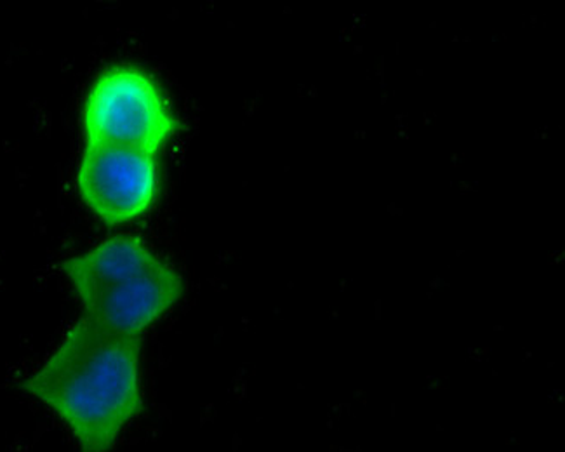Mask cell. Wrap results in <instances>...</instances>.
<instances>
[{"mask_svg":"<svg viewBox=\"0 0 565 452\" xmlns=\"http://www.w3.org/2000/svg\"><path fill=\"white\" fill-rule=\"evenodd\" d=\"M86 143L140 150L156 155L178 123L164 90L132 65H114L90 86L84 105Z\"/></svg>","mask_w":565,"mask_h":452,"instance_id":"3","label":"cell"},{"mask_svg":"<svg viewBox=\"0 0 565 452\" xmlns=\"http://www.w3.org/2000/svg\"><path fill=\"white\" fill-rule=\"evenodd\" d=\"M87 319L124 334H141L183 297V279L135 237H111L65 265Z\"/></svg>","mask_w":565,"mask_h":452,"instance_id":"2","label":"cell"},{"mask_svg":"<svg viewBox=\"0 0 565 452\" xmlns=\"http://www.w3.org/2000/svg\"><path fill=\"white\" fill-rule=\"evenodd\" d=\"M141 349V334L83 316L23 390L60 416L83 452H108L143 406Z\"/></svg>","mask_w":565,"mask_h":452,"instance_id":"1","label":"cell"},{"mask_svg":"<svg viewBox=\"0 0 565 452\" xmlns=\"http://www.w3.org/2000/svg\"><path fill=\"white\" fill-rule=\"evenodd\" d=\"M78 194L108 225L141 218L159 194L156 155L86 143L77 173Z\"/></svg>","mask_w":565,"mask_h":452,"instance_id":"4","label":"cell"}]
</instances>
